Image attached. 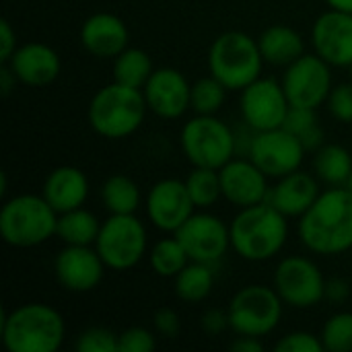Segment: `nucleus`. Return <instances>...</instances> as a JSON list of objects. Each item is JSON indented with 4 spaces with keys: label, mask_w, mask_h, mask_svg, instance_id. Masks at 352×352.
I'll return each mask as SVG.
<instances>
[{
    "label": "nucleus",
    "mask_w": 352,
    "mask_h": 352,
    "mask_svg": "<svg viewBox=\"0 0 352 352\" xmlns=\"http://www.w3.org/2000/svg\"><path fill=\"white\" fill-rule=\"evenodd\" d=\"M58 212L43 196L21 194L0 208V235L10 248H37L56 235Z\"/></svg>",
    "instance_id": "423d86ee"
},
{
    "label": "nucleus",
    "mask_w": 352,
    "mask_h": 352,
    "mask_svg": "<svg viewBox=\"0 0 352 352\" xmlns=\"http://www.w3.org/2000/svg\"><path fill=\"white\" fill-rule=\"evenodd\" d=\"M16 82L19 80H16L14 72L10 70V66L2 62V68H0V91H2V97H8L10 91H12V85H16Z\"/></svg>",
    "instance_id": "c03bdc74"
},
{
    "label": "nucleus",
    "mask_w": 352,
    "mask_h": 352,
    "mask_svg": "<svg viewBox=\"0 0 352 352\" xmlns=\"http://www.w3.org/2000/svg\"><path fill=\"white\" fill-rule=\"evenodd\" d=\"M99 231V219L85 206L58 214L56 237L66 245H95Z\"/></svg>",
    "instance_id": "393cba45"
},
{
    "label": "nucleus",
    "mask_w": 352,
    "mask_h": 352,
    "mask_svg": "<svg viewBox=\"0 0 352 352\" xmlns=\"http://www.w3.org/2000/svg\"><path fill=\"white\" fill-rule=\"evenodd\" d=\"M148 111L142 89L109 82L99 89L89 103L91 128L109 140L132 136L144 122Z\"/></svg>",
    "instance_id": "20e7f679"
},
{
    "label": "nucleus",
    "mask_w": 352,
    "mask_h": 352,
    "mask_svg": "<svg viewBox=\"0 0 352 352\" xmlns=\"http://www.w3.org/2000/svg\"><path fill=\"white\" fill-rule=\"evenodd\" d=\"M66 336V322L52 305L23 303L2 318V342L8 352H56Z\"/></svg>",
    "instance_id": "7ed1b4c3"
},
{
    "label": "nucleus",
    "mask_w": 352,
    "mask_h": 352,
    "mask_svg": "<svg viewBox=\"0 0 352 352\" xmlns=\"http://www.w3.org/2000/svg\"><path fill=\"white\" fill-rule=\"evenodd\" d=\"M148 237L146 227L134 214H109L101 223L95 250L109 270L126 272L142 262L146 256Z\"/></svg>",
    "instance_id": "6e6552de"
},
{
    "label": "nucleus",
    "mask_w": 352,
    "mask_h": 352,
    "mask_svg": "<svg viewBox=\"0 0 352 352\" xmlns=\"http://www.w3.org/2000/svg\"><path fill=\"white\" fill-rule=\"evenodd\" d=\"M89 179L85 171L74 165H60L52 169L41 186V196L52 204V208L62 214L80 208L89 198Z\"/></svg>",
    "instance_id": "5701e85b"
},
{
    "label": "nucleus",
    "mask_w": 352,
    "mask_h": 352,
    "mask_svg": "<svg viewBox=\"0 0 352 352\" xmlns=\"http://www.w3.org/2000/svg\"><path fill=\"white\" fill-rule=\"evenodd\" d=\"M229 349L237 352H260L264 349V344L256 336H239L237 334V338L229 344Z\"/></svg>",
    "instance_id": "37998d69"
},
{
    "label": "nucleus",
    "mask_w": 352,
    "mask_h": 352,
    "mask_svg": "<svg viewBox=\"0 0 352 352\" xmlns=\"http://www.w3.org/2000/svg\"><path fill=\"white\" fill-rule=\"evenodd\" d=\"M200 324H202V330H204L208 336H219V334H223L227 328H231L227 309H214V307L208 309V311H204Z\"/></svg>",
    "instance_id": "ea45409f"
},
{
    "label": "nucleus",
    "mask_w": 352,
    "mask_h": 352,
    "mask_svg": "<svg viewBox=\"0 0 352 352\" xmlns=\"http://www.w3.org/2000/svg\"><path fill=\"white\" fill-rule=\"evenodd\" d=\"M157 349V336L142 326L126 328L120 334V352H153Z\"/></svg>",
    "instance_id": "c9c22d12"
},
{
    "label": "nucleus",
    "mask_w": 352,
    "mask_h": 352,
    "mask_svg": "<svg viewBox=\"0 0 352 352\" xmlns=\"http://www.w3.org/2000/svg\"><path fill=\"white\" fill-rule=\"evenodd\" d=\"M351 297V285L344 278H328L326 280V299H330L332 303H344Z\"/></svg>",
    "instance_id": "79ce46f5"
},
{
    "label": "nucleus",
    "mask_w": 352,
    "mask_h": 352,
    "mask_svg": "<svg viewBox=\"0 0 352 352\" xmlns=\"http://www.w3.org/2000/svg\"><path fill=\"white\" fill-rule=\"evenodd\" d=\"M16 47H19L16 45V33L10 27V23L6 19H2L0 21V60L8 62Z\"/></svg>",
    "instance_id": "a19ab883"
},
{
    "label": "nucleus",
    "mask_w": 352,
    "mask_h": 352,
    "mask_svg": "<svg viewBox=\"0 0 352 352\" xmlns=\"http://www.w3.org/2000/svg\"><path fill=\"white\" fill-rule=\"evenodd\" d=\"M318 124H320V120L316 116V109H309V107H291L289 113H287V120H285L283 128H287L289 132H293L297 136H303L307 130H311Z\"/></svg>",
    "instance_id": "4c0bfd02"
},
{
    "label": "nucleus",
    "mask_w": 352,
    "mask_h": 352,
    "mask_svg": "<svg viewBox=\"0 0 352 352\" xmlns=\"http://www.w3.org/2000/svg\"><path fill=\"white\" fill-rule=\"evenodd\" d=\"M326 105L334 120L342 124H352V82H340L332 87Z\"/></svg>",
    "instance_id": "f704fd0d"
},
{
    "label": "nucleus",
    "mask_w": 352,
    "mask_h": 352,
    "mask_svg": "<svg viewBox=\"0 0 352 352\" xmlns=\"http://www.w3.org/2000/svg\"><path fill=\"white\" fill-rule=\"evenodd\" d=\"M285 301L274 287L250 285L237 291L227 307L231 330L239 336H268L283 318Z\"/></svg>",
    "instance_id": "1a4fd4ad"
},
{
    "label": "nucleus",
    "mask_w": 352,
    "mask_h": 352,
    "mask_svg": "<svg viewBox=\"0 0 352 352\" xmlns=\"http://www.w3.org/2000/svg\"><path fill=\"white\" fill-rule=\"evenodd\" d=\"M272 287L289 307L309 309L326 299V278L318 264L305 256L283 258L274 270Z\"/></svg>",
    "instance_id": "9d476101"
},
{
    "label": "nucleus",
    "mask_w": 352,
    "mask_h": 352,
    "mask_svg": "<svg viewBox=\"0 0 352 352\" xmlns=\"http://www.w3.org/2000/svg\"><path fill=\"white\" fill-rule=\"evenodd\" d=\"M78 352H120V334L105 326H91L76 336Z\"/></svg>",
    "instance_id": "72a5a7b5"
},
{
    "label": "nucleus",
    "mask_w": 352,
    "mask_h": 352,
    "mask_svg": "<svg viewBox=\"0 0 352 352\" xmlns=\"http://www.w3.org/2000/svg\"><path fill=\"white\" fill-rule=\"evenodd\" d=\"M239 109L243 122L254 132H262L283 128L291 103L287 99L283 82L272 76H260L241 91Z\"/></svg>",
    "instance_id": "ddd939ff"
},
{
    "label": "nucleus",
    "mask_w": 352,
    "mask_h": 352,
    "mask_svg": "<svg viewBox=\"0 0 352 352\" xmlns=\"http://www.w3.org/2000/svg\"><path fill=\"white\" fill-rule=\"evenodd\" d=\"M101 200L109 214H134L142 202V194L132 177L116 173L103 182Z\"/></svg>",
    "instance_id": "bb28decb"
},
{
    "label": "nucleus",
    "mask_w": 352,
    "mask_h": 352,
    "mask_svg": "<svg viewBox=\"0 0 352 352\" xmlns=\"http://www.w3.org/2000/svg\"><path fill=\"white\" fill-rule=\"evenodd\" d=\"M105 262L91 245H66L54 260L58 285L70 293H89L97 289L105 274Z\"/></svg>",
    "instance_id": "dca6fc26"
},
{
    "label": "nucleus",
    "mask_w": 352,
    "mask_h": 352,
    "mask_svg": "<svg viewBox=\"0 0 352 352\" xmlns=\"http://www.w3.org/2000/svg\"><path fill=\"white\" fill-rule=\"evenodd\" d=\"M320 194L322 192L318 179L311 173L297 169L289 175L278 177L276 186L270 188L266 202L280 210L287 219H301L314 206Z\"/></svg>",
    "instance_id": "4be33fe9"
},
{
    "label": "nucleus",
    "mask_w": 352,
    "mask_h": 352,
    "mask_svg": "<svg viewBox=\"0 0 352 352\" xmlns=\"http://www.w3.org/2000/svg\"><path fill=\"white\" fill-rule=\"evenodd\" d=\"M142 93L148 109L163 120H177L190 109L192 85L177 68H155Z\"/></svg>",
    "instance_id": "a211bd4d"
},
{
    "label": "nucleus",
    "mask_w": 352,
    "mask_h": 352,
    "mask_svg": "<svg viewBox=\"0 0 352 352\" xmlns=\"http://www.w3.org/2000/svg\"><path fill=\"white\" fill-rule=\"evenodd\" d=\"M324 349L330 352H352V314L340 311L326 320L320 334Z\"/></svg>",
    "instance_id": "473e14b6"
},
{
    "label": "nucleus",
    "mask_w": 352,
    "mask_h": 352,
    "mask_svg": "<svg viewBox=\"0 0 352 352\" xmlns=\"http://www.w3.org/2000/svg\"><path fill=\"white\" fill-rule=\"evenodd\" d=\"M212 287H214V270L210 264H202V262H190L173 278L175 297L186 303H200L208 299Z\"/></svg>",
    "instance_id": "cd10ccee"
},
{
    "label": "nucleus",
    "mask_w": 352,
    "mask_h": 352,
    "mask_svg": "<svg viewBox=\"0 0 352 352\" xmlns=\"http://www.w3.org/2000/svg\"><path fill=\"white\" fill-rule=\"evenodd\" d=\"M264 62L272 66H289L305 54V41L299 31L289 25H272L258 37Z\"/></svg>",
    "instance_id": "b1692460"
},
{
    "label": "nucleus",
    "mask_w": 352,
    "mask_h": 352,
    "mask_svg": "<svg viewBox=\"0 0 352 352\" xmlns=\"http://www.w3.org/2000/svg\"><path fill=\"white\" fill-rule=\"evenodd\" d=\"M330 64L314 54H303L299 60L287 66L283 74V89L291 107L318 109L324 105L332 91Z\"/></svg>",
    "instance_id": "9b49d317"
},
{
    "label": "nucleus",
    "mask_w": 352,
    "mask_h": 352,
    "mask_svg": "<svg viewBox=\"0 0 352 352\" xmlns=\"http://www.w3.org/2000/svg\"><path fill=\"white\" fill-rule=\"evenodd\" d=\"M349 192H352V173H351V177H349V182H346V186H344Z\"/></svg>",
    "instance_id": "49530a36"
},
{
    "label": "nucleus",
    "mask_w": 352,
    "mask_h": 352,
    "mask_svg": "<svg viewBox=\"0 0 352 352\" xmlns=\"http://www.w3.org/2000/svg\"><path fill=\"white\" fill-rule=\"evenodd\" d=\"M128 27L113 12H95L80 27V43L95 58H116L128 47Z\"/></svg>",
    "instance_id": "412c9836"
},
{
    "label": "nucleus",
    "mask_w": 352,
    "mask_h": 352,
    "mask_svg": "<svg viewBox=\"0 0 352 352\" xmlns=\"http://www.w3.org/2000/svg\"><path fill=\"white\" fill-rule=\"evenodd\" d=\"M351 68H352V66H351Z\"/></svg>",
    "instance_id": "de8ad7c7"
},
{
    "label": "nucleus",
    "mask_w": 352,
    "mask_h": 352,
    "mask_svg": "<svg viewBox=\"0 0 352 352\" xmlns=\"http://www.w3.org/2000/svg\"><path fill=\"white\" fill-rule=\"evenodd\" d=\"M173 235L182 241L192 262L210 266L221 262L231 248L229 225L210 212H194Z\"/></svg>",
    "instance_id": "4468645a"
},
{
    "label": "nucleus",
    "mask_w": 352,
    "mask_h": 352,
    "mask_svg": "<svg viewBox=\"0 0 352 352\" xmlns=\"http://www.w3.org/2000/svg\"><path fill=\"white\" fill-rule=\"evenodd\" d=\"M262 66L258 39L243 31H225L208 47V72L229 91H243L262 76Z\"/></svg>",
    "instance_id": "39448f33"
},
{
    "label": "nucleus",
    "mask_w": 352,
    "mask_h": 352,
    "mask_svg": "<svg viewBox=\"0 0 352 352\" xmlns=\"http://www.w3.org/2000/svg\"><path fill=\"white\" fill-rule=\"evenodd\" d=\"M186 186H188V192H190L196 208H200V210L214 206L219 202V198L223 196L219 169L194 167L190 171V175L186 177Z\"/></svg>",
    "instance_id": "7c9ffc66"
},
{
    "label": "nucleus",
    "mask_w": 352,
    "mask_h": 352,
    "mask_svg": "<svg viewBox=\"0 0 352 352\" xmlns=\"http://www.w3.org/2000/svg\"><path fill=\"white\" fill-rule=\"evenodd\" d=\"M314 171L330 188H344L352 173L351 153L340 144H322L314 155Z\"/></svg>",
    "instance_id": "a878e982"
},
{
    "label": "nucleus",
    "mask_w": 352,
    "mask_h": 352,
    "mask_svg": "<svg viewBox=\"0 0 352 352\" xmlns=\"http://www.w3.org/2000/svg\"><path fill=\"white\" fill-rule=\"evenodd\" d=\"M148 262H151V268L157 276L175 278L192 260H190L188 252L184 250L182 241L173 235V237H165V239L157 241L151 248Z\"/></svg>",
    "instance_id": "c756f323"
},
{
    "label": "nucleus",
    "mask_w": 352,
    "mask_h": 352,
    "mask_svg": "<svg viewBox=\"0 0 352 352\" xmlns=\"http://www.w3.org/2000/svg\"><path fill=\"white\" fill-rule=\"evenodd\" d=\"M4 64L10 66L19 82L35 89L52 85L62 70L58 52L41 41H29L19 45L10 60Z\"/></svg>",
    "instance_id": "aec40b11"
},
{
    "label": "nucleus",
    "mask_w": 352,
    "mask_h": 352,
    "mask_svg": "<svg viewBox=\"0 0 352 352\" xmlns=\"http://www.w3.org/2000/svg\"><path fill=\"white\" fill-rule=\"evenodd\" d=\"M182 151L194 167L221 169L237 151L233 130L217 116H196L182 128Z\"/></svg>",
    "instance_id": "0eeeda50"
},
{
    "label": "nucleus",
    "mask_w": 352,
    "mask_h": 352,
    "mask_svg": "<svg viewBox=\"0 0 352 352\" xmlns=\"http://www.w3.org/2000/svg\"><path fill=\"white\" fill-rule=\"evenodd\" d=\"M276 352H324V342L320 336L311 334V332H291L287 336H283L276 344H274Z\"/></svg>",
    "instance_id": "e433bc0d"
},
{
    "label": "nucleus",
    "mask_w": 352,
    "mask_h": 352,
    "mask_svg": "<svg viewBox=\"0 0 352 352\" xmlns=\"http://www.w3.org/2000/svg\"><path fill=\"white\" fill-rule=\"evenodd\" d=\"M305 155L307 151L299 136L287 128L262 130L250 140V159L274 179L301 169Z\"/></svg>",
    "instance_id": "f8f14e48"
},
{
    "label": "nucleus",
    "mask_w": 352,
    "mask_h": 352,
    "mask_svg": "<svg viewBox=\"0 0 352 352\" xmlns=\"http://www.w3.org/2000/svg\"><path fill=\"white\" fill-rule=\"evenodd\" d=\"M196 210L186 182L175 177L159 179L146 196L148 221L163 233H175Z\"/></svg>",
    "instance_id": "2eb2a0df"
},
{
    "label": "nucleus",
    "mask_w": 352,
    "mask_h": 352,
    "mask_svg": "<svg viewBox=\"0 0 352 352\" xmlns=\"http://www.w3.org/2000/svg\"><path fill=\"white\" fill-rule=\"evenodd\" d=\"M153 326H155V330H157L159 336L169 338V340H171V338H177L179 332H182L179 316H177V311L171 309V307H161V309H157L155 316H153Z\"/></svg>",
    "instance_id": "58836bf2"
},
{
    "label": "nucleus",
    "mask_w": 352,
    "mask_h": 352,
    "mask_svg": "<svg viewBox=\"0 0 352 352\" xmlns=\"http://www.w3.org/2000/svg\"><path fill=\"white\" fill-rule=\"evenodd\" d=\"M303 245L320 256H340L352 250V192L328 188L299 219Z\"/></svg>",
    "instance_id": "f257e3e1"
},
{
    "label": "nucleus",
    "mask_w": 352,
    "mask_h": 352,
    "mask_svg": "<svg viewBox=\"0 0 352 352\" xmlns=\"http://www.w3.org/2000/svg\"><path fill=\"white\" fill-rule=\"evenodd\" d=\"M314 52L330 66H352V14L330 8L311 27Z\"/></svg>",
    "instance_id": "f3484780"
},
{
    "label": "nucleus",
    "mask_w": 352,
    "mask_h": 352,
    "mask_svg": "<svg viewBox=\"0 0 352 352\" xmlns=\"http://www.w3.org/2000/svg\"><path fill=\"white\" fill-rule=\"evenodd\" d=\"M155 72L151 56L140 47H126L113 58V80L126 87L144 89L151 74Z\"/></svg>",
    "instance_id": "c85d7f7f"
},
{
    "label": "nucleus",
    "mask_w": 352,
    "mask_h": 352,
    "mask_svg": "<svg viewBox=\"0 0 352 352\" xmlns=\"http://www.w3.org/2000/svg\"><path fill=\"white\" fill-rule=\"evenodd\" d=\"M326 4L330 8L342 10V12H351L352 14V0H326Z\"/></svg>",
    "instance_id": "a18cd8bd"
},
{
    "label": "nucleus",
    "mask_w": 352,
    "mask_h": 352,
    "mask_svg": "<svg viewBox=\"0 0 352 352\" xmlns=\"http://www.w3.org/2000/svg\"><path fill=\"white\" fill-rule=\"evenodd\" d=\"M233 252L248 262H266L280 254L289 237L287 217L262 202L241 208L229 225Z\"/></svg>",
    "instance_id": "f03ea898"
},
{
    "label": "nucleus",
    "mask_w": 352,
    "mask_h": 352,
    "mask_svg": "<svg viewBox=\"0 0 352 352\" xmlns=\"http://www.w3.org/2000/svg\"><path fill=\"white\" fill-rule=\"evenodd\" d=\"M227 87L210 76L198 78L192 82V99H190V109L196 116H217V111L223 109L225 99H227Z\"/></svg>",
    "instance_id": "2f4dec72"
},
{
    "label": "nucleus",
    "mask_w": 352,
    "mask_h": 352,
    "mask_svg": "<svg viewBox=\"0 0 352 352\" xmlns=\"http://www.w3.org/2000/svg\"><path fill=\"white\" fill-rule=\"evenodd\" d=\"M223 198L237 208H248L266 202L268 175L252 159H231L219 169Z\"/></svg>",
    "instance_id": "6ab92c4d"
}]
</instances>
